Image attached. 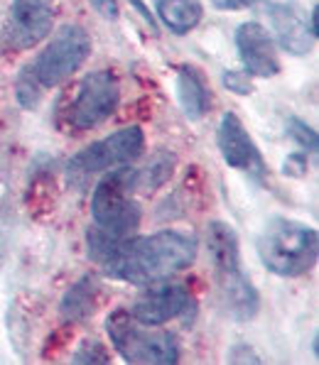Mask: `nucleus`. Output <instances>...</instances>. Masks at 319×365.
<instances>
[{
  "mask_svg": "<svg viewBox=\"0 0 319 365\" xmlns=\"http://www.w3.org/2000/svg\"><path fill=\"white\" fill-rule=\"evenodd\" d=\"M211 5L219 10H243L253 5V0H211Z\"/></svg>",
  "mask_w": 319,
  "mask_h": 365,
  "instance_id": "obj_25",
  "label": "nucleus"
},
{
  "mask_svg": "<svg viewBox=\"0 0 319 365\" xmlns=\"http://www.w3.org/2000/svg\"><path fill=\"white\" fill-rule=\"evenodd\" d=\"M221 302L226 312L236 322H250L260 309V297L255 292L253 282L243 274V269H233L226 274H216Z\"/></svg>",
  "mask_w": 319,
  "mask_h": 365,
  "instance_id": "obj_13",
  "label": "nucleus"
},
{
  "mask_svg": "<svg viewBox=\"0 0 319 365\" xmlns=\"http://www.w3.org/2000/svg\"><path fill=\"white\" fill-rule=\"evenodd\" d=\"M138 189V170L123 165L101 177L91 196V213L98 228L113 235H133L140 226V206L133 199Z\"/></svg>",
  "mask_w": 319,
  "mask_h": 365,
  "instance_id": "obj_4",
  "label": "nucleus"
},
{
  "mask_svg": "<svg viewBox=\"0 0 319 365\" xmlns=\"http://www.w3.org/2000/svg\"><path fill=\"white\" fill-rule=\"evenodd\" d=\"M111 344L126 363L138 365H170L180 361V348L170 331L150 327L133 317L128 309H116L106 319Z\"/></svg>",
  "mask_w": 319,
  "mask_h": 365,
  "instance_id": "obj_3",
  "label": "nucleus"
},
{
  "mask_svg": "<svg viewBox=\"0 0 319 365\" xmlns=\"http://www.w3.org/2000/svg\"><path fill=\"white\" fill-rule=\"evenodd\" d=\"M223 86L238 96H250L253 93V81L245 71H223Z\"/></svg>",
  "mask_w": 319,
  "mask_h": 365,
  "instance_id": "obj_22",
  "label": "nucleus"
},
{
  "mask_svg": "<svg viewBox=\"0 0 319 365\" xmlns=\"http://www.w3.org/2000/svg\"><path fill=\"white\" fill-rule=\"evenodd\" d=\"M88 54H91V39L86 30L79 25H64L54 32V37L30 66L42 88H52L74 76L88 59Z\"/></svg>",
  "mask_w": 319,
  "mask_h": 365,
  "instance_id": "obj_5",
  "label": "nucleus"
},
{
  "mask_svg": "<svg viewBox=\"0 0 319 365\" xmlns=\"http://www.w3.org/2000/svg\"><path fill=\"white\" fill-rule=\"evenodd\" d=\"M96 294H98V282L91 274H86L79 282L71 284L59 304L64 322H81V319H86L93 312V307H96Z\"/></svg>",
  "mask_w": 319,
  "mask_h": 365,
  "instance_id": "obj_17",
  "label": "nucleus"
},
{
  "mask_svg": "<svg viewBox=\"0 0 319 365\" xmlns=\"http://www.w3.org/2000/svg\"><path fill=\"white\" fill-rule=\"evenodd\" d=\"M216 143H219L221 157L228 167L255 174V177H260V174L265 172V165H263V160H260L258 148H255V143L250 140V135L245 133L240 118L236 113H231V110L221 115Z\"/></svg>",
  "mask_w": 319,
  "mask_h": 365,
  "instance_id": "obj_11",
  "label": "nucleus"
},
{
  "mask_svg": "<svg viewBox=\"0 0 319 365\" xmlns=\"http://www.w3.org/2000/svg\"><path fill=\"white\" fill-rule=\"evenodd\" d=\"M15 93H18V101L22 108H35L37 103H40L42 98V83L37 81L35 71H32V66L27 64L25 69L20 71L18 81H15Z\"/></svg>",
  "mask_w": 319,
  "mask_h": 365,
  "instance_id": "obj_19",
  "label": "nucleus"
},
{
  "mask_svg": "<svg viewBox=\"0 0 319 365\" xmlns=\"http://www.w3.org/2000/svg\"><path fill=\"white\" fill-rule=\"evenodd\" d=\"M121 101V86L113 71H93L76 88L69 106V123L76 130H91L116 113Z\"/></svg>",
  "mask_w": 319,
  "mask_h": 365,
  "instance_id": "obj_7",
  "label": "nucleus"
},
{
  "mask_svg": "<svg viewBox=\"0 0 319 365\" xmlns=\"http://www.w3.org/2000/svg\"><path fill=\"white\" fill-rule=\"evenodd\" d=\"M197 257V238L182 231H158L150 235H128L118 240L101 262L106 274L131 284H150L167 279L189 267Z\"/></svg>",
  "mask_w": 319,
  "mask_h": 365,
  "instance_id": "obj_1",
  "label": "nucleus"
},
{
  "mask_svg": "<svg viewBox=\"0 0 319 365\" xmlns=\"http://www.w3.org/2000/svg\"><path fill=\"white\" fill-rule=\"evenodd\" d=\"M206 250L216 274H226L240 269V245L233 226L223 221H211L206 226Z\"/></svg>",
  "mask_w": 319,
  "mask_h": 365,
  "instance_id": "obj_14",
  "label": "nucleus"
},
{
  "mask_svg": "<svg viewBox=\"0 0 319 365\" xmlns=\"http://www.w3.org/2000/svg\"><path fill=\"white\" fill-rule=\"evenodd\" d=\"M307 172V153H295L288 157L285 162V174H295V177H302Z\"/></svg>",
  "mask_w": 319,
  "mask_h": 365,
  "instance_id": "obj_24",
  "label": "nucleus"
},
{
  "mask_svg": "<svg viewBox=\"0 0 319 365\" xmlns=\"http://www.w3.org/2000/svg\"><path fill=\"white\" fill-rule=\"evenodd\" d=\"M288 135L305 150L307 155H315L317 153V133L312 125H307L305 120L300 118H290L288 120Z\"/></svg>",
  "mask_w": 319,
  "mask_h": 365,
  "instance_id": "obj_20",
  "label": "nucleus"
},
{
  "mask_svg": "<svg viewBox=\"0 0 319 365\" xmlns=\"http://www.w3.org/2000/svg\"><path fill=\"white\" fill-rule=\"evenodd\" d=\"M54 0H13L5 39L15 49H30L52 32Z\"/></svg>",
  "mask_w": 319,
  "mask_h": 365,
  "instance_id": "obj_9",
  "label": "nucleus"
},
{
  "mask_svg": "<svg viewBox=\"0 0 319 365\" xmlns=\"http://www.w3.org/2000/svg\"><path fill=\"white\" fill-rule=\"evenodd\" d=\"M155 13L172 35H189L204 18L201 0H155Z\"/></svg>",
  "mask_w": 319,
  "mask_h": 365,
  "instance_id": "obj_15",
  "label": "nucleus"
},
{
  "mask_svg": "<svg viewBox=\"0 0 319 365\" xmlns=\"http://www.w3.org/2000/svg\"><path fill=\"white\" fill-rule=\"evenodd\" d=\"M268 13H270L273 35L280 47L295 57H307L317 39L310 30V15L298 3H270Z\"/></svg>",
  "mask_w": 319,
  "mask_h": 365,
  "instance_id": "obj_12",
  "label": "nucleus"
},
{
  "mask_svg": "<svg viewBox=\"0 0 319 365\" xmlns=\"http://www.w3.org/2000/svg\"><path fill=\"white\" fill-rule=\"evenodd\" d=\"M177 98H180L184 115L192 118V120L204 118L211 106V96L209 88L204 86V78L189 66H182L180 74H177Z\"/></svg>",
  "mask_w": 319,
  "mask_h": 365,
  "instance_id": "obj_16",
  "label": "nucleus"
},
{
  "mask_svg": "<svg viewBox=\"0 0 319 365\" xmlns=\"http://www.w3.org/2000/svg\"><path fill=\"white\" fill-rule=\"evenodd\" d=\"M145 148V135L138 125H128L116 130L108 138L98 140V143L83 148L76 153L69 162L71 177H91V174H103L113 167L131 165L143 155Z\"/></svg>",
  "mask_w": 319,
  "mask_h": 365,
  "instance_id": "obj_6",
  "label": "nucleus"
},
{
  "mask_svg": "<svg viewBox=\"0 0 319 365\" xmlns=\"http://www.w3.org/2000/svg\"><path fill=\"white\" fill-rule=\"evenodd\" d=\"M71 363H111V353L96 339H86L76 351V356L71 358Z\"/></svg>",
  "mask_w": 319,
  "mask_h": 365,
  "instance_id": "obj_21",
  "label": "nucleus"
},
{
  "mask_svg": "<svg viewBox=\"0 0 319 365\" xmlns=\"http://www.w3.org/2000/svg\"><path fill=\"white\" fill-rule=\"evenodd\" d=\"M189 304H192L189 289L182 282H170V277H167L158 279V282L143 284V292L133 302L131 314L143 324L162 327V324L182 317L189 309Z\"/></svg>",
  "mask_w": 319,
  "mask_h": 365,
  "instance_id": "obj_8",
  "label": "nucleus"
},
{
  "mask_svg": "<svg viewBox=\"0 0 319 365\" xmlns=\"http://www.w3.org/2000/svg\"><path fill=\"white\" fill-rule=\"evenodd\" d=\"M260 262L278 277H302L317 262V231L307 223L275 216L255 240Z\"/></svg>",
  "mask_w": 319,
  "mask_h": 365,
  "instance_id": "obj_2",
  "label": "nucleus"
},
{
  "mask_svg": "<svg viewBox=\"0 0 319 365\" xmlns=\"http://www.w3.org/2000/svg\"><path fill=\"white\" fill-rule=\"evenodd\" d=\"M88 3H91V8L106 20H116L121 15L118 0H88Z\"/></svg>",
  "mask_w": 319,
  "mask_h": 365,
  "instance_id": "obj_23",
  "label": "nucleus"
},
{
  "mask_svg": "<svg viewBox=\"0 0 319 365\" xmlns=\"http://www.w3.org/2000/svg\"><path fill=\"white\" fill-rule=\"evenodd\" d=\"M172 170H175V155H158L143 172H138V189H158L170 179Z\"/></svg>",
  "mask_w": 319,
  "mask_h": 365,
  "instance_id": "obj_18",
  "label": "nucleus"
},
{
  "mask_svg": "<svg viewBox=\"0 0 319 365\" xmlns=\"http://www.w3.org/2000/svg\"><path fill=\"white\" fill-rule=\"evenodd\" d=\"M236 49L245 74L273 78L280 74L278 44L260 22H243L236 30Z\"/></svg>",
  "mask_w": 319,
  "mask_h": 365,
  "instance_id": "obj_10",
  "label": "nucleus"
}]
</instances>
